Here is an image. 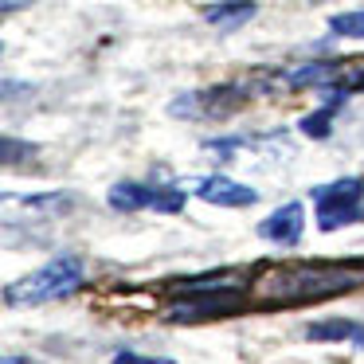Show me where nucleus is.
<instances>
[{"label": "nucleus", "mask_w": 364, "mask_h": 364, "mask_svg": "<svg viewBox=\"0 0 364 364\" xmlns=\"http://www.w3.org/2000/svg\"><path fill=\"white\" fill-rule=\"evenodd\" d=\"M356 278L348 274H337V270H314V267H294L286 270L278 282H270V294L278 298H321V294H337V290H348Z\"/></svg>", "instance_id": "obj_3"}, {"label": "nucleus", "mask_w": 364, "mask_h": 364, "mask_svg": "<svg viewBox=\"0 0 364 364\" xmlns=\"http://www.w3.org/2000/svg\"><path fill=\"white\" fill-rule=\"evenodd\" d=\"M321 212H317V223L321 231H337L345 223L360 220L364 208H360V196H364V176H345V181H333L325 188L314 192Z\"/></svg>", "instance_id": "obj_2"}, {"label": "nucleus", "mask_w": 364, "mask_h": 364, "mask_svg": "<svg viewBox=\"0 0 364 364\" xmlns=\"http://www.w3.org/2000/svg\"><path fill=\"white\" fill-rule=\"evenodd\" d=\"M196 196L208 200L212 208H239V204H255L259 192L239 184V181H231V176H208V181L196 184Z\"/></svg>", "instance_id": "obj_6"}, {"label": "nucleus", "mask_w": 364, "mask_h": 364, "mask_svg": "<svg viewBox=\"0 0 364 364\" xmlns=\"http://www.w3.org/2000/svg\"><path fill=\"white\" fill-rule=\"evenodd\" d=\"M0 364H32V360H20V356H4Z\"/></svg>", "instance_id": "obj_14"}, {"label": "nucleus", "mask_w": 364, "mask_h": 364, "mask_svg": "<svg viewBox=\"0 0 364 364\" xmlns=\"http://www.w3.org/2000/svg\"><path fill=\"white\" fill-rule=\"evenodd\" d=\"M309 341H353V345L364 348V325L356 321H345V317H337V321H314L306 329Z\"/></svg>", "instance_id": "obj_8"}, {"label": "nucleus", "mask_w": 364, "mask_h": 364, "mask_svg": "<svg viewBox=\"0 0 364 364\" xmlns=\"http://www.w3.org/2000/svg\"><path fill=\"white\" fill-rule=\"evenodd\" d=\"M329 32H333V36H345V40H364V9L333 16V20H329Z\"/></svg>", "instance_id": "obj_9"}, {"label": "nucleus", "mask_w": 364, "mask_h": 364, "mask_svg": "<svg viewBox=\"0 0 364 364\" xmlns=\"http://www.w3.org/2000/svg\"><path fill=\"white\" fill-rule=\"evenodd\" d=\"M114 364H176V360H165V356H137V353H129V348H122V353H114Z\"/></svg>", "instance_id": "obj_12"}, {"label": "nucleus", "mask_w": 364, "mask_h": 364, "mask_svg": "<svg viewBox=\"0 0 364 364\" xmlns=\"http://www.w3.org/2000/svg\"><path fill=\"white\" fill-rule=\"evenodd\" d=\"M301 231H306V208L301 204H282L259 223V235L270 239V243H282V247H298Z\"/></svg>", "instance_id": "obj_5"}, {"label": "nucleus", "mask_w": 364, "mask_h": 364, "mask_svg": "<svg viewBox=\"0 0 364 364\" xmlns=\"http://www.w3.org/2000/svg\"><path fill=\"white\" fill-rule=\"evenodd\" d=\"M110 204L122 208V212H141V208H153V212H181L184 192L181 188H153V184L122 181V184L110 188Z\"/></svg>", "instance_id": "obj_4"}, {"label": "nucleus", "mask_w": 364, "mask_h": 364, "mask_svg": "<svg viewBox=\"0 0 364 364\" xmlns=\"http://www.w3.org/2000/svg\"><path fill=\"white\" fill-rule=\"evenodd\" d=\"M255 12H259V4H251V0H228V4H208L204 20L215 28H235V24H247Z\"/></svg>", "instance_id": "obj_7"}, {"label": "nucleus", "mask_w": 364, "mask_h": 364, "mask_svg": "<svg viewBox=\"0 0 364 364\" xmlns=\"http://www.w3.org/2000/svg\"><path fill=\"white\" fill-rule=\"evenodd\" d=\"M317 79H329V71H325V67H298V71L286 75L290 87H309V82H317Z\"/></svg>", "instance_id": "obj_11"}, {"label": "nucleus", "mask_w": 364, "mask_h": 364, "mask_svg": "<svg viewBox=\"0 0 364 364\" xmlns=\"http://www.w3.org/2000/svg\"><path fill=\"white\" fill-rule=\"evenodd\" d=\"M82 262L79 259H55L48 267H40L36 274L20 278L4 290L9 306H36V301H51V298H67L82 286Z\"/></svg>", "instance_id": "obj_1"}, {"label": "nucleus", "mask_w": 364, "mask_h": 364, "mask_svg": "<svg viewBox=\"0 0 364 364\" xmlns=\"http://www.w3.org/2000/svg\"><path fill=\"white\" fill-rule=\"evenodd\" d=\"M353 87H356V90H364V75H360V79H356V82H353Z\"/></svg>", "instance_id": "obj_15"}, {"label": "nucleus", "mask_w": 364, "mask_h": 364, "mask_svg": "<svg viewBox=\"0 0 364 364\" xmlns=\"http://www.w3.org/2000/svg\"><path fill=\"white\" fill-rule=\"evenodd\" d=\"M0 4H4V12H16V9H28L32 0H0Z\"/></svg>", "instance_id": "obj_13"}, {"label": "nucleus", "mask_w": 364, "mask_h": 364, "mask_svg": "<svg viewBox=\"0 0 364 364\" xmlns=\"http://www.w3.org/2000/svg\"><path fill=\"white\" fill-rule=\"evenodd\" d=\"M333 110H337V102H329V106H321V110H314L309 118H301V134L325 137L329 134V122H333Z\"/></svg>", "instance_id": "obj_10"}]
</instances>
